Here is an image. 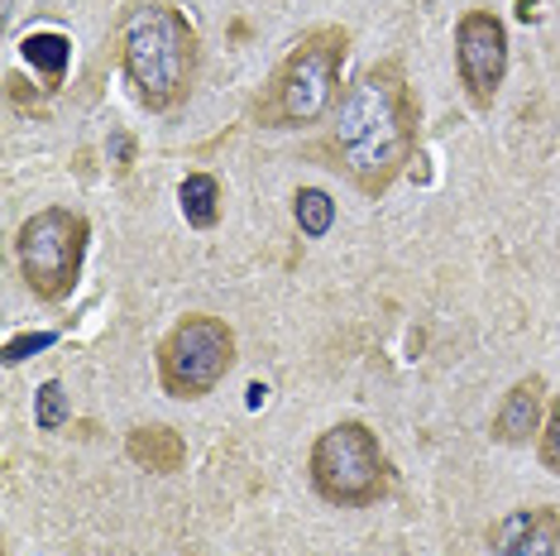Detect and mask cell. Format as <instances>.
<instances>
[{
  "label": "cell",
  "mask_w": 560,
  "mask_h": 556,
  "mask_svg": "<svg viewBox=\"0 0 560 556\" xmlns=\"http://www.w3.org/2000/svg\"><path fill=\"white\" fill-rule=\"evenodd\" d=\"M177 201H183V217L197 231H211L221 221V183L211 173H187L183 187H177Z\"/></svg>",
  "instance_id": "obj_11"
},
{
  "label": "cell",
  "mask_w": 560,
  "mask_h": 556,
  "mask_svg": "<svg viewBox=\"0 0 560 556\" xmlns=\"http://www.w3.org/2000/svg\"><path fill=\"white\" fill-rule=\"evenodd\" d=\"M292 217H298V231L322 240L330 225H336V201H330V193H322V187H302L298 197H292Z\"/></svg>",
  "instance_id": "obj_12"
},
{
  "label": "cell",
  "mask_w": 560,
  "mask_h": 556,
  "mask_svg": "<svg viewBox=\"0 0 560 556\" xmlns=\"http://www.w3.org/2000/svg\"><path fill=\"white\" fill-rule=\"evenodd\" d=\"M235 364V332L221 317L192 312L159 340V384L173 398H207Z\"/></svg>",
  "instance_id": "obj_6"
},
{
  "label": "cell",
  "mask_w": 560,
  "mask_h": 556,
  "mask_svg": "<svg viewBox=\"0 0 560 556\" xmlns=\"http://www.w3.org/2000/svg\"><path fill=\"white\" fill-rule=\"evenodd\" d=\"M86 235H92V225H86V217L72 207H44L20 225L15 255H20V274H24V283H30L34 298L62 302L72 288H78Z\"/></svg>",
  "instance_id": "obj_5"
},
{
  "label": "cell",
  "mask_w": 560,
  "mask_h": 556,
  "mask_svg": "<svg viewBox=\"0 0 560 556\" xmlns=\"http://www.w3.org/2000/svg\"><path fill=\"white\" fill-rule=\"evenodd\" d=\"M537 456L551 475H560V398L551 403V413H546L541 422V437H537Z\"/></svg>",
  "instance_id": "obj_15"
},
{
  "label": "cell",
  "mask_w": 560,
  "mask_h": 556,
  "mask_svg": "<svg viewBox=\"0 0 560 556\" xmlns=\"http://www.w3.org/2000/svg\"><path fill=\"white\" fill-rule=\"evenodd\" d=\"M68 417H72L68 394H62L58 379H48L39 394H34V422H39V432H58V427L68 422Z\"/></svg>",
  "instance_id": "obj_14"
},
{
  "label": "cell",
  "mask_w": 560,
  "mask_h": 556,
  "mask_svg": "<svg viewBox=\"0 0 560 556\" xmlns=\"http://www.w3.org/2000/svg\"><path fill=\"white\" fill-rule=\"evenodd\" d=\"M44 346H54V336L39 332V336H20V340H10V350H5V364H20L30 350H44Z\"/></svg>",
  "instance_id": "obj_16"
},
{
  "label": "cell",
  "mask_w": 560,
  "mask_h": 556,
  "mask_svg": "<svg viewBox=\"0 0 560 556\" xmlns=\"http://www.w3.org/2000/svg\"><path fill=\"white\" fill-rule=\"evenodd\" d=\"M455 68L479 111L493 106L508 72V30L493 10H465L455 24Z\"/></svg>",
  "instance_id": "obj_7"
},
{
  "label": "cell",
  "mask_w": 560,
  "mask_h": 556,
  "mask_svg": "<svg viewBox=\"0 0 560 556\" xmlns=\"http://www.w3.org/2000/svg\"><path fill=\"white\" fill-rule=\"evenodd\" d=\"M24 58L34 68H44L48 78H62V68H68V39L62 34H30L24 39Z\"/></svg>",
  "instance_id": "obj_13"
},
{
  "label": "cell",
  "mask_w": 560,
  "mask_h": 556,
  "mask_svg": "<svg viewBox=\"0 0 560 556\" xmlns=\"http://www.w3.org/2000/svg\"><path fill=\"white\" fill-rule=\"evenodd\" d=\"M307 471L316 495L340 509H364L388 495V456L364 422L326 427L307 456Z\"/></svg>",
  "instance_id": "obj_4"
},
{
  "label": "cell",
  "mask_w": 560,
  "mask_h": 556,
  "mask_svg": "<svg viewBox=\"0 0 560 556\" xmlns=\"http://www.w3.org/2000/svg\"><path fill=\"white\" fill-rule=\"evenodd\" d=\"M560 552V513L537 503V509L508 513L493 533V556H556Z\"/></svg>",
  "instance_id": "obj_8"
},
{
  "label": "cell",
  "mask_w": 560,
  "mask_h": 556,
  "mask_svg": "<svg viewBox=\"0 0 560 556\" xmlns=\"http://www.w3.org/2000/svg\"><path fill=\"white\" fill-rule=\"evenodd\" d=\"M120 68L139 106H183L197 78V30L168 0H139L120 15Z\"/></svg>",
  "instance_id": "obj_2"
},
{
  "label": "cell",
  "mask_w": 560,
  "mask_h": 556,
  "mask_svg": "<svg viewBox=\"0 0 560 556\" xmlns=\"http://www.w3.org/2000/svg\"><path fill=\"white\" fill-rule=\"evenodd\" d=\"M125 451H130L135 465H144V471H154V475H173V471L187 465V441L168 422L135 427V432L125 437Z\"/></svg>",
  "instance_id": "obj_10"
},
{
  "label": "cell",
  "mask_w": 560,
  "mask_h": 556,
  "mask_svg": "<svg viewBox=\"0 0 560 556\" xmlns=\"http://www.w3.org/2000/svg\"><path fill=\"white\" fill-rule=\"evenodd\" d=\"M541 403H546V379L541 374H527L508 389V398L499 403L493 413V437L503 447H522L532 441V432H541Z\"/></svg>",
  "instance_id": "obj_9"
},
{
  "label": "cell",
  "mask_w": 560,
  "mask_h": 556,
  "mask_svg": "<svg viewBox=\"0 0 560 556\" xmlns=\"http://www.w3.org/2000/svg\"><path fill=\"white\" fill-rule=\"evenodd\" d=\"M330 154L364 197H384L402 178L417 154V96L398 58L369 62L346 86L330 125Z\"/></svg>",
  "instance_id": "obj_1"
},
{
  "label": "cell",
  "mask_w": 560,
  "mask_h": 556,
  "mask_svg": "<svg viewBox=\"0 0 560 556\" xmlns=\"http://www.w3.org/2000/svg\"><path fill=\"white\" fill-rule=\"evenodd\" d=\"M350 54V34L340 24H322V30L302 34L292 54L278 62V72L254 101V120L273 125V130H302L336 111L340 101V62Z\"/></svg>",
  "instance_id": "obj_3"
}]
</instances>
